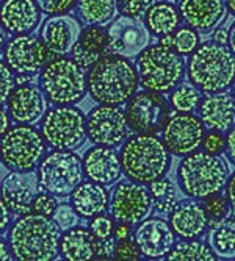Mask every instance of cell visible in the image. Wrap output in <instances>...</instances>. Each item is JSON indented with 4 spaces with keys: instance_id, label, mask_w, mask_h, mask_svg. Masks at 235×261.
I'll return each instance as SVG.
<instances>
[{
    "instance_id": "1",
    "label": "cell",
    "mask_w": 235,
    "mask_h": 261,
    "mask_svg": "<svg viewBox=\"0 0 235 261\" xmlns=\"http://www.w3.org/2000/svg\"><path fill=\"white\" fill-rule=\"evenodd\" d=\"M60 225L47 216L29 213L19 218L8 231V244L20 261H49L60 252Z\"/></svg>"
},
{
    "instance_id": "2",
    "label": "cell",
    "mask_w": 235,
    "mask_h": 261,
    "mask_svg": "<svg viewBox=\"0 0 235 261\" xmlns=\"http://www.w3.org/2000/svg\"><path fill=\"white\" fill-rule=\"evenodd\" d=\"M139 77L130 61L120 55H105L88 75V92L99 105H124L138 89Z\"/></svg>"
},
{
    "instance_id": "3",
    "label": "cell",
    "mask_w": 235,
    "mask_h": 261,
    "mask_svg": "<svg viewBox=\"0 0 235 261\" xmlns=\"http://www.w3.org/2000/svg\"><path fill=\"white\" fill-rule=\"evenodd\" d=\"M186 74L201 92H226L235 83V55L227 45L204 42L188 60Z\"/></svg>"
},
{
    "instance_id": "4",
    "label": "cell",
    "mask_w": 235,
    "mask_h": 261,
    "mask_svg": "<svg viewBox=\"0 0 235 261\" xmlns=\"http://www.w3.org/2000/svg\"><path fill=\"white\" fill-rule=\"evenodd\" d=\"M229 174V163L223 155L193 152L180 161L177 183L186 197L205 200L223 191Z\"/></svg>"
},
{
    "instance_id": "5",
    "label": "cell",
    "mask_w": 235,
    "mask_h": 261,
    "mask_svg": "<svg viewBox=\"0 0 235 261\" xmlns=\"http://www.w3.org/2000/svg\"><path fill=\"white\" fill-rule=\"evenodd\" d=\"M120 155L124 174L138 183L160 180L171 168V152L154 135H133L124 142Z\"/></svg>"
},
{
    "instance_id": "6",
    "label": "cell",
    "mask_w": 235,
    "mask_h": 261,
    "mask_svg": "<svg viewBox=\"0 0 235 261\" xmlns=\"http://www.w3.org/2000/svg\"><path fill=\"white\" fill-rule=\"evenodd\" d=\"M139 85L155 92L174 91L185 77V61L180 54L160 44L151 45L136 60Z\"/></svg>"
},
{
    "instance_id": "7",
    "label": "cell",
    "mask_w": 235,
    "mask_h": 261,
    "mask_svg": "<svg viewBox=\"0 0 235 261\" xmlns=\"http://www.w3.org/2000/svg\"><path fill=\"white\" fill-rule=\"evenodd\" d=\"M39 86L54 105H76L86 96L88 82L76 60L57 58L41 70Z\"/></svg>"
},
{
    "instance_id": "8",
    "label": "cell",
    "mask_w": 235,
    "mask_h": 261,
    "mask_svg": "<svg viewBox=\"0 0 235 261\" xmlns=\"http://www.w3.org/2000/svg\"><path fill=\"white\" fill-rule=\"evenodd\" d=\"M41 133L54 150H77L88 136L86 117L74 105H57L45 113Z\"/></svg>"
},
{
    "instance_id": "9",
    "label": "cell",
    "mask_w": 235,
    "mask_h": 261,
    "mask_svg": "<svg viewBox=\"0 0 235 261\" xmlns=\"http://www.w3.org/2000/svg\"><path fill=\"white\" fill-rule=\"evenodd\" d=\"M83 161L73 150H54L39 164L41 189L57 197L70 196L83 180Z\"/></svg>"
},
{
    "instance_id": "10",
    "label": "cell",
    "mask_w": 235,
    "mask_h": 261,
    "mask_svg": "<svg viewBox=\"0 0 235 261\" xmlns=\"http://www.w3.org/2000/svg\"><path fill=\"white\" fill-rule=\"evenodd\" d=\"M45 139L32 125L20 124L2 135V161L10 171H33L45 153Z\"/></svg>"
},
{
    "instance_id": "11",
    "label": "cell",
    "mask_w": 235,
    "mask_h": 261,
    "mask_svg": "<svg viewBox=\"0 0 235 261\" xmlns=\"http://www.w3.org/2000/svg\"><path fill=\"white\" fill-rule=\"evenodd\" d=\"M126 116L129 127L135 133L154 135L165 128L170 121L171 110L168 100L155 91H141L127 102Z\"/></svg>"
},
{
    "instance_id": "12",
    "label": "cell",
    "mask_w": 235,
    "mask_h": 261,
    "mask_svg": "<svg viewBox=\"0 0 235 261\" xmlns=\"http://www.w3.org/2000/svg\"><path fill=\"white\" fill-rule=\"evenodd\" d=\"M154 197L145 183L123 181L118 183L110 200V215L118 224L136 225L143 222L152 210Z\"/></svg>"
},
{
    "instance_id": "13",
    "label": "cell",
    "mask_w": 235,
    "mask_h": 261,
    "mask_svg": "<svg viewBox=\"0 0 235 261\" xmlns=\"http://www.w3.org/2000/svg\"><path fill=\"white\" fill-rule=\"evenodd\" d=\"M88 139L94 146L116 147L127 138L129 122L126 111L116 105H98L86 117Z\"/></svg>"
},
{
    "instance_id": "14",
    "label": "cell",
    "mask_w": 235,
    "mask_h": 261,
    "mask_svg": "<svg viewBox=\"0 0 235 261\" xmlns=\"http://www.w3.org/2000/svg\"><path fill=\"white\" fill-rule=\"evenodd\" d=\"M205 125L192 113H177L170 117L163 128V142L176 156H186L202 146Z\"/></svg>"
},
{
    "instance_id": "15",
    "label": "cell",
    "mask_w": 235,
    "mask_h": 261,
    "mask_svg": "<svg viewBox=\"0 0 235 261\" xmlns=\"http://www.w3.org/2000/svg\"><path fill=\"white\" fill-rule=\"evenodd\" d=\"M110 52L124 58H135L151 45V32L136 17L121 16L107 29Z\"/></svg>"
},
{
    "instance_id": "16",
    "label": "cell",
    "mask_w": 235,
    "mask_h": 261,
    "mask_svg": "<svg viewBox=\"0 0 235 261\" xmlns=\"http://www.w3.org/2000/svg\"><path fill=\"white\" fill-rule=\"evenodd\" d=\"M5 63L17 74H38L49 61V47L33 35H16L4 50Z\"/></svg>"
},
{
    "instance_id": "17",
    "label": "cell",
    "mask_w": 235,
    "mask_h": 261,
    "mask_svg": "<svg viewBox=\"0 0 235 261\" xmlns=\"http://www.w3.org/2000/svg\"><path fill=\"white\" fill-rule=\"evenodd\" d=\"M41 189L33 171H13L2 181V200L13 215H29Z\"/></svg>"
},
{
    "instance_id": "18",
    "label": "cell",
    "mask_w": 235,
    "mask_h": 261,
    "mask_svg": "<svg viewBox=\"0 0 235 261\" xmlns=\"http://www.w3.org/2000/svg\"><path fill=\"white\" fill-rule=\"evenodd\" d=\"M133 241L136 243L141 255L146 258H163L176 246V233L167 221L160 218L145 219L133 231Z\"/></svg>"
},
{
    "instance_id": "19",
    "label": "cell",
    "mask_w": 235,
    "mask_h": 261,
    "mask_svg": "<svg viewBox=\"0 0 235 261\" xmlns=\"http://www.w3.org/2000/svg\"><path fill=\"white\" fill-rule=\"evenodd\" d=\"M180 17L188 27L199 33H210L227 14L226 0H179Z\"/></svg>"
},
{
    "instance_id": "20",
    "label": "cell",
    "mask_w": 235,
    "mask_h": 261,
    "mask_svg": "<svg viewBox=\"0 0 235 261\" xmlns=\"http://www.w3.org/2000/svg\"><path fill=\"white\" fill-rule=\"evenodd\" d=\"M45 94L36 85H19L8 97V113L17 124L33 125L45 116Z\"/></svg>"
},
{
    "instance_id": "21",
    "label": "cell",
    "mask_w": 235,
    "mask_h": 261,
    "mask_svg": "<svg viewBox=\"0 0 235 261\" xmlns=\"http://www.w3.org/2000/svg\"><path fill=\"white\" fill-rule=\"evenodd\" d=\"M80 35V23L70 14H57L47 17L41 29L42 41L49 47V50L57 55L73 54V49Z\"/></svg>"
},
{
    "instance_id": "22",
    "label": "cell",
    "mask_w": 235,
    "mask_h": 261,
    "mask_svg": "<svg viewBox=\"0 0 235 261\" xmlns=\"http://www.w3.org/2000/svg\"><path fill=\"white\" fill-rule=\"evenodd\" d=\"M85 175L102 186H110L116 183L123 175L121 155L114 147L94 146L83 156Z\"/></svg>"
},
{
    "instance_id": "23",
    "label": "cell",
    "mask_w": 235,
    "mask_h": 261,
    "mask_svg": "<svg viewBox=\"0 0 235 261\" xmlns=\"http://www.w3.org/2000/svg\"><path fill=\"white\" fill-rule=\"evenodd\" d=\"M198 199H185L177 202L170 215L171 227L180 240H198L205 233L208 227V218L204 203Z\"/></svg>"
},
{
    "instance_id": "24",
    "label": "cell",
    "mask_w": 235,
    "mask_h": 261,
    "mask_svg": "<svg viewBox=\"0 0 235 261\" xmlns=\"http://www.w3.org/2000/svg\"><path fill=\"white\" fill-rule=\"evenodd\" d=\"M199 117L208 130L229 132L235 125V97L233 94H208L201 100Z\"/></svg>"
},
{
    "instance_id": "25",
    "label": "cell",
    "mask_w": 235,
    "mask_h": 261,
    "mask_svg": "<svg viewBox=\"0 0 235 261\" xmlns=\"http://www.w3.org/2000/svg\"><path fill=\"white\" fill-rule=\"evenodd\" d=\"M41 20L36 0H4L2 25L11 35H29Z\"/></svg>"
},
{
    "instance_id": "26",
    "label": "cell",
    "mask_w": 235,
    "mask_h": 261,
    "mask_svg": "<svg viewBox=\"0 0 235 261\" xmlns=\"http://www.w3.org/2000/svg\"><path fill=\"white\" fill-rule=\"evenodd\" d=\"M110 50L108 45V33L104 27L88 25L76 42L73 49V58L83 67L91 69L105 54Z\"/></svg>"
},
{
    "instance_id": "27",
    "label": "cell",
    "mask_w": 235,
    "mask_h": 261,
    "mask_svg": "<svg viewBox=\"0 0 235 261\" xmlns=\"http://www.w3.org/2000/svg\"><path fill=\"white\" fill-rule=\"evenodd\" d=\"M99 240L83 227H73L66 230L61 236L60 252L61 256L67 261H86L98 259Z\"/></svg>"
},
{
    "instance_id": "28",
    "label": "cell",
    "mask_w": 235,
    "mask_h": 261,
    "mask_svg": "<svg viewBox=\"0 0 235 261\" xmlns=\"http://www.w3.org/2000/svg\"><path fill=\"white\" fill-rule=\"evenodd\" d=\"M70 205L83 218H96L101 216L110 208V197L107 189L96 183L88 181L80 183L76 191L70 194Z\"/></svg>"
},
{
    "instance_id": "29",
    "label": "cell",
    "mask_w": 235,
    "mask_h": 261,
    "mask_svg": "<svg viewBox=\"0 0 235 261\" xmlns=\"http://www.w3.org/2000/svg\"><path fill=\"white\" fill-rule=\"evenodd\" d=\"M146 27L154 36L171 35L180 23L179 8L170 2H155L149 7L146 16Z\"/></svg>"
},
{
    "instance_id": "30",
    "label": "cell",
    "mask_w": 235,
    "mask_h": 261,
    "mask_svg": "<svg viewBox=\"0 0 235 261\" xmlns=\"http://www.w3.org/2000/svg\"><path fill=\"white\" fill-rule=\"evenodd\" d=\"M118 13V0H79L77 14L85 25L105 27Z\"/></svg>"
},
{
    "instance_id": "31",
    "label": "cell",
    "mask_w": 235,
    "mask_h": 261,
    "mask_svg": "<svg viewBox=\"0 0 235 261\" xmlns=\"http://www.w3.org/2000/svg\"><path fill=\"white\" fill-rule=\"evenodd\" d=\"M208 246L217 256L224 259L235 258V219L229 216L226 221L210 230Z\"/></svg>"
},
{
    "instance_id": "32",
    "label": "cell",
    "mask_w": 235,
    "mask_h": 261,
    "mask_svg": "<svg viewBox=\"0 0 235 261\" xmlns=\"http://www.w3.org/2000/svg\"><path fill=\"white\" fill-rule=\"evenodd\" d=\"M215 252L205 243L196 240H183L177 243L165 259L170 261H214Z\"/></svg>"
},
{
    "instance_id": "33",
    "label": "cell",
    "mask_w": 235,
    "mask_h": 261,
    "mask_svg": "<svg viewBox=\"0 0 235 261\" xmlns=\"http://www.w3.org/2000/svg\"><path fill=\"white\" fill-rule=\"evenodd\" d=\"M151 194L154 197V205L161 215H171V211L177 205L176 186L170 178H160L149 183Z\"/></svg>"
},
{
    "instance_id": "34",
    "label": "cell",
    "mask_w": 235,
    "mask_h": 261,
    "mask_svg": "<svg viewBox=\"0 0 235 261\" xmlns=\"http://www.w3.org/2000/svg\"><path fill=\"white\" fill-rule=\"evenodd\" d=\"M170 103L177 113H193L201 105V89L193 83L179 85L171 94Z\"/></svg>"
},
{
    "instance_id": "35",
    "label": "cell",
    "mask_w": 235,
    "mask_h": 261,
    "mask_svg": "<svg viewBox=\"0 0 235 261\" xmlns=\"http://www.w3.org/2000/svg\"><path fill=\"white\" fill-rule=\"evenodd\" d=\"M204 208H205L207 218H208V225H210V228H214L229 218L232 206H230V202L227 197L215 194V196L205 199Z\"/></svg>"
},
{
    "instance_id": "36",
    "label": "cell",
    "mask_w": 235,
    "mask_h": 261,
    "mask_svg": "<svg viewBox=\"0 0 235 261\" xmlns=\"http://www.w3.org/2000/svg\"><path fill=\"white\" fill-rule=\"evenodd\" d=\"M199 45V35L192 27H182L174 33V50L180 55H192Z\"/></svg>"
},
{
    "instance_id": "37",
    "label": "cell",
    "mask_w": 235,
    "mask_h": 261,
    "mask_svg": "<svg viewBox=\"0 0 235 261\" xmlns=\"http://www.w3.org/2000/svg\"><path fill=\"white\" fill-rule=\"evenodd\" d=\"M79 216L80 215L73 205L63 203V205H58L54 215V221L60 225L61 230H69L79 225Z\"/></svg>"
},
{
    "instance_id": "38",
    "label": "cell",
    "mask_w": 235,
    "mask_h": 261,
    "mask_svg": "<svg viewBox=\"0 0 235 261\" xmlns=\"http://www.w3.org/2000/svg\"><path fill=\"white\" fill-rule=\"evenodd\" d=\"M151 5V0H118V11L123 16L141 19V16H146Z\"/></svg>"
},
{
    "instance_id": "39",
    "label": "cell",
    "mask_w": 235,
    "mask_h": 261,
    "mask_svg": "<svg viewBox=\"0 0 235 261\" xmlns=\"http://www.w3.org/2000/svg\"><path fill=\"white\" fill-rule=\"evenodd\" d=\"M57 196L51 194V193H42V194H38L33 205H32V211L36 213V215H42V216H47V218H54L55 211L58 208V202L55 199Z\"/></svg>"
},
{
    "instance_id": "40",
    "label": "cell",
    "mask_w": 235,
    "mask_h": 261,
    "mask_svg": "<svg viewBox=\"0 0 235 261\" xmlns=\"http://www.w3.org/2000/svg\"><path fill=\"white\" fill-rule=\"evenodd\" d=\"M79 0H36L39 10L47 16L66 14L69 10H73L77 5Z\"/></svg>"
},
{
    "instance_id": "41",
    "label": "cell",
    "mask_w": 235,
    "mask_h": 261,
    "mask_svg": "<svg viewBox=\"0 0 235 261\" xmlns=\"http://www.w3.org/2000/svg\"><path fill=\"white\" fill-rule=\"evenodd\" d=\"M11 70L13 69L7 63H2V66H0V79H2V85H0V100H2V105L11 96V92L14 91V85H17Z\"/></svg>"
},
{
    "instance_id": "42",
    "label": "cell",
    "mask_w": 235,
    "mask_h": 261,
    "mask_svg": "<svg viewBox=\"0 0 235 261\" xmlns=\"http://www.w3.org/2000/svg\"><path fill=\"white\" fill-rule=\"evenodd\" d=\"M89 230L92 231V234L96 236L98 240H107V238H110L114 230L113 221L105 216H96L89 222Z\"/></svg>"
},
{
    "instance_id": "43",
    "label": "cell",
    "mask_w": 235,
    "mask_h": 261,
    "mask_svg": "<svg viewBox=\"0 0 235 261\" xmlns=\"http://www.w3.org/2000/svg\"><path fill=\"white\" fill-rule=\"evenodd\" d=\"M202 147L205 152L214 153V155H221L226 149V139L221 135V132L210 130V133L204 138L202 141Z\"/></svg>"
},
{
    "instance_id": "44",
    "label": "cell",
    "mask_w": 235,
    "mask_h": 261,
    "mask_svg": "<svg viewBox=\"0 0 235 261\" xmlns=\"http://www.w3.org/2000/svg\"><path fill=\"white\" fill-rule=\"evenodd\" d=\"M139 249L136 243H130L129 240H121L120 244H116L114 247V259H138L139 258Z\"/></svg>"
},
{
    "instance_id": "45",
    "label": "cell",
    "mask_w": 235,
    "mask_h": 261,
    "mask_svg": "<svg viewBox=\"0 0 235 261\" xmlns=\"http://www.w3.org/2000/svg\"><path fill=\"white\" fill-rule=\"evenodd\" d=\"M226 153L227 158L235 164V125L229 130L226 136Z\"/></svg>"
},
{
    "instance_id": "46",
    "label": "cell",
    "mask_w": 235,
    "mask_h": 261,
    "mask_svg": "<svg viewBox=\"0 0 235 261\" xmlns=\"http://www.w3.org/2000/svg\"><path fill=\"white\" fill-rule=\"evenodd\" d=\"M230 39V32H227L224 27H220V29H215L214 30V35H212V41L217 42V44H223L226 45Z\"/></svg>"
},
{
    "instance_id": "47",
    "label": "cell",
    "mask_w": 235,
    "mask_h": 261,
    "mask_svg": "<svg viewBox=\"0 0 235 261\" xmlns=\"http://www.w3.org/2000/svg\"><path fill=\"white\" fill-rule=\"evenodd\" d=\"M226 197L229 199L230 206L235 211V172L227 180V185H226Z\"/></svg>"
},
{
    "instance_id": "48",
    "label": "cell",
    "mask_w": 235,
    "mask_h": 261,
    "mask_svg": "<svg viewBox=\"0 0 235 261\" xmlns=\"http://www.w3.org/2000/svg\"><path fill=\"white\" fill-rule=\"evenodd\" d=\"M10 222H11V211L5 205V202L2 200V222H0V230H2V234L5 233V230H7Z\"/></svg>"
},
{
    "instance_id": "49",
    "label": "cell",
    "mask_w": 235,
    "mask_h": 261,
    "mask_svg": "<svg viewBox=\"0 0 235 261\" xmlns=\"http://www.w3.org/2000/svg\"><path fill=\"white\" fill-rule=\"evenodd\" d=\"M129 233H130V230H129V225L127 224H120L116 227V230H114V238L116 240H127L129 238Z\"/></svg>"
},
{
    "instance_id": "50",
    "label": "cell",
    "mask_w": 235,
    "mask_h": 261,
    "mask_svg": "<svg viewBox=\"0 0 235 261\" xmlns=\"http://www.w3.org/2000/svg\"><path fill=\"white\" fill-rule=\"evenodd\" d=\"M11 247L8 249V246L2 241L0 243V259H4V261H8V259H13L11 258Z\"/></svg>"
},
{
    "instance_id": "51",
    "label": "cell",
    "mask_w": 235,
    "mask_h": 261,
    "mask_svg": "<svg viewBox=\"0 0 235 261\" xmlns=\"http://www.w3.org/2000/svg\"><path fill=\"white\" fill-rule=\"evenodd\" d=\"M160 45L163 47H168V49H174V35H165L160 36Z\"/></svg>"
},
{
    "instance_id": "52",
    "label": "cell",
    "mask_w": 235,
    "mask_h": 261,
    "mask_svg": "<svg viewBox=\"0 0 235 261\" xmlns=\"http://www.w3.org/2000/svg\"><path fill=\"white\" fill-rule=\"evenodd\" d=\"M8 113L5 108H2V135H5L10 128H8Z\"/></svg>"
},
{
    "instance_id": "53",
    "label": "cell",
    "mask_w": 235,
    "mask_h": 261,
    "mask_svg": "<svg viewBox=\"0 0 235 261\" xmlns=\"http://www.w3.org/2000/svg\"><path fill=\"white\" fill-rule=\"evenodd\" d=\"M230 39H229V47H230V50L233 52L235 55V22L232 23V27H230Z\"/></svg>"
},
{
    "instance_id": "54",
    "label": "cell",
    "mask_w": 235,
    "mask_h": 261,
    "mask_svg": "<svg viewBox=\"0 0 235 261\" xmlns=\"http://www.w3.org/2000/svg\"><path fill=\"white\" fill-rule=\"evenodd\" d=\"M226 4H227V10H229V13L235 16V0H226Z\"/></svg>"
},
{
    "instance_id": "55",
    "label": "cell",
    "mask_w": 235,
    "mask_h": 261,
    "mask_svg": "<svg viewBox=\"0 0 235 261\" xmlns=\"http://www.w3.org/2000/svg\"><path fill=\"white\" fill-rule=\"evenodd\" d=\"M232 94H233V97H235V83H233V86H232Z\"/></svg>"
}]
</instances>
